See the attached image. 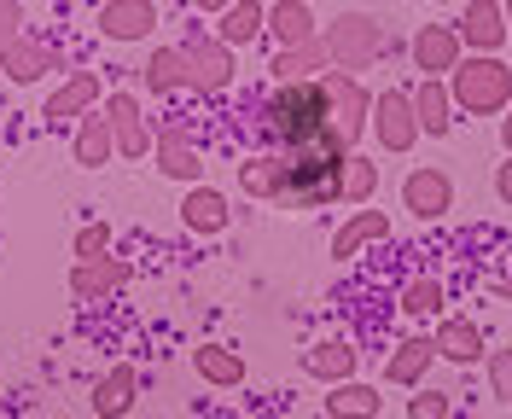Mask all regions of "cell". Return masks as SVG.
<instances>
[{
    "label": "cell",
    "mask_w": 512,
    "mask_h": 419,
    "mask_svg": "<svg viewBox=\"0 0 512 419\" xmlns=\"http://www.w3.org/2000/svg\"><path fill=\"white\" fill-rule=\"evenodd\" d=\"M443 82L454 111H466V117H501L512 105V65L501 53H466Z\"/></svg>",
    "instance_id": "obj_1"
},
{
    "label": "cell",
    "mask_w": 512,
    "mask_h": 419,
    "mask_svg": "<svg viewBox=\"0 0 512 419\" xmlns=\"http://www.w3.org/2000/svg\"><path fill=\"white\" fill-rule=\"evenodd\" d=\"M320 41H326V53H332V70H373L384 53V24L373 18V12H338L326 30H320Z\"/></svg>",
    "instance_id": "obj_2"
},
{
    "label": "cell",
    "mask_w": 512,
    "mask_h": 419,
    "mask_svg": "<svg viewBox=\"0 0 512 419\" xmlns=\"http://www.w3.org/2000/svg\"><path fill=\"white\" fill-rule=\"evenodd\" d=\"M367 134H379V152H390V158L414 152L419 146L414 94H408V88H384V94L373 99V123H367Z\"/></svg>",
    "instance_id": "obj_3"
},
{
    "label": "cell",
    "mask_w": 512,
    "mask_h": 419,
    "mask_svg": "<svg viewBox=\"0 0 512 419\" xmlns=\"http://www.w3.org/2000/svg\"><path fill=\"white\" fill-rule=\"evenodd\" d=\"M320 88H326V99H332V123H338V134H344L350 146H361V140H367V123H373V94L355 82L350 70H326Z\"/></svg>",
    "instance_id": "obj_4"
},
{
    "label": "cell",
    "mask_w": 512,
    "mask_h": 419,
    "mask_svg": "<svg viewBox=\"0 0 512 419\" xmlns=\"http://www.w3.org/2000/svg\"><path fill=\"white\" fill-rule=\"evenodd\" d=\"M402 210L414 216V222H443L448 210H454V181H448V169L437 163H419L402 175Z\"/></svg>",
    "instance_id": "obj_5"
},
{
    "label": "cell",
    "mask_w": 512,
    "mask_h": 419,
    "mask_svg": "<svg viewBox=\"0 0 512 419\" xmlns=\"http://www.w3.org/2000/svg\"><path fill=\"white\" fill-rule=\"evenodd\" d=\"M152 163H158L169 181H181V187H198L204 181V152H198V140L181 123H163L152 134Z\"/></svg>",
    "instance_id": "obj_6"
},
{
    "label": "cell",
    "mask_w": 512,
    "mask_h": 419,
    "mask_svg": "<svg viewBox=\"0 0 512 419\" xmlns=\"http://www.w3.org/2000/svg\"><path fill=\"white\" fill-rule=\"evenodd\" d=\"M105 117H111V140H117V158H146L152 152V123H146V105H140V94H105V105H99Z\"/></svg>",
    "instance_id": "obj_7"
},
{
    "label": "cell",
    "mask_w": 512,
    "mask_h": 419,
    "mask_svg": "<svg viewBox=\"0 0 512 419\" xmlns=\"http://www.w3.org/2000/svg\"><path fill=\"white\" fill-rule=\"evenodd\" d=\"M187 88L192 94H227L233 88V47H222L216 35L210 41H187Z\"/></svg>",
    "instance_id": "obj_8"
},
{
    "label": "cell",
    "mask_w": 512,
    "mask_h": 419,
    "mask_svg": "<svg viewBox=\"0 0 512 419\" xmlns=\"http://www.w3.org/2000/svg\"><path fill=\"white\" fill-rule=\"evenodd\" d=\"M460 47H472V53H501L512 35H507V12H501V0H466V12H460Z\"/></svg>",
    "instance_id": "obj_9"
},
{
    "label": "cell",
    "mask_w": 512,
    "mask_h": 419,
    "mask_svg": "<svg viewBox=\"0 0 512 419\" xmlns=\"http://www.w3.org/2000/svg\"><path fill=\"white\" fill-rule=\"evenodd\" d=\"M408 53H414L419 76H448V70L466 59V47H460L454 24H419L414 41H408Z\"/></svg>",
    "instance_id": "obj_10"
},
{
    "label": "cell",
    "mask_w": 512,
    "mask_h": 419,
    "mask_svg": "<svg viewBox=\"0 0 512 419\" xmlns=\"http://www.w3.org/2000/svg\"><path fill=\"white\" fill-rule=\"evenodd\" d=\"M431 350H437V361H448V367H478L483 355V332L466 315H437V332H431Z\"/></svg>",
    "instance_id": "obj_11"
},
{
    "label": "cell",
    "mask_w": 512,
    "mask_h": 419,
    "mask_svg": "<svg viewBox=\"0 0 512 419\" xmlns=\"http://www.w3.org/2000/svg\"><path fill=\"white\" fill-rule=\"evenodd\" d=\"M158 30V6L152 0H105L99 6V35L105 41H146V35Z\"/></svg>",
    "instance_id": "obj_12"
},
{
    "label": "cell",
    "mask_w": 512,
    "mask_h": 419,
    "mask_svg": "<svg viewBox=\"0 0 512 419\" xmlns=\"http://www.w3.org/2000/svg\"><path fill=\"white\" fill-rule=\"evenodd\" d=\"M123 286H128V262H117L111 251L70 268V297L76 303H99V297H111V291H123Z\"/></svg>",
    "instance_id": "obj_13"
},
{
    "label": "cell",
    "mask_w": 512,
    "mask_h": 419,
    "mask_svg": "<svg viewBox=\"0 0 512 419\" xmlns=\"http://www.w3.org/2000/svg\"><path fill=\"white\" fill-rule=\"evenodd\" d=\"M0 70L18 82V88H30V82H41L47 70H59V47H47V41H6L0 47Z\"/></svg>",
    "instance_id": "obj_14"
},
{
    "label": "cell",
    "mask_w": 512,
    "mask_h": 419,
    "mask_svg": "<svg viewBox=\"0 0 512 419\" xmlns=\"http://www.w3.org/2000/svg\"><path fill=\"white\" fill-rule=\"evenodd\" d=\"M332 70V53H326V41H303V47H274V65H268V76L274 82H320Z\"/></svg>",
    "instance_id": "obj_15"
},
{
    "label": "cell",
    "mask_w": 512,
    "mask_h": 419,
    "mask_svg": "<svg viewBox=\"0 0 512 419\" xmlns=\"http://www.w3.org/2000/svg\"><path fill=\"white\" fill-rule=\"evenodd\" d=\"M239 193L262 204H286V158L280 152H256L239 163Z\"/></svg>",
    "instance_id": "obj_16"
},
{
    "label": "cell",
    "mask_w": 512,
    "mask_h": 419,
    "mask_svg": "<svg viewBox=\"0 0 512 419\" xmlns=\"http://www.w3.org/2000/svg\"><path fill=\"white\" fill-rule=\"evenodd\" d=\"M355 344L350 338H320V344H309L303 350V373L309 379H320V385H344V379H355Z\"/></svg>",
    "instance_id": "obj_17"
},
{
    "label": "cell",
    "mask_w": 512,
    "mask_h": 419,
    "mask_svg": "<svg viewBox=\"0 0 512 419\" xmlns=\"http://www.w3.org/2000/svg\"><path fill=\"white\" fill-rule=\"evenodd\" d=\"M431 361H437V350H431V332H414V338H402L396 350H390V361H384V379L402 390H419L425 385V373H431Z\"/></svg>",
    "instance_id": "obj_18"
},
{
    "label": "cell",
    "mask_w": 512,
    "mask_h": 419,
    "mask_svg": "<svg viewBox=\"0 0 512 419\" xmlns=\"http://www.w3.org/2000/svg\"><path fill=\"white\" fill-rule=\"evenodd\" d=\"M70 158L82 163V169H99V163L117 158V140H111V117H105L99 105L76 117V140H70Z\"/></svg>",
    "instance_id": "obj_19"
},
{
    "label": "cell",
    "mask_w": 512,
    "mask_h": 419,
    "mask_svg": "<svg viewBox=\"0 0 512 419\" xmlns=\"http://www.w3.org/2000/svg\"><path fill=\"white\" fill-rule=\"evenodd\" d=\"M262 35H268L274 47H303V41H315V35H320V24H315V12H309L303 0H274Z\"/></svg>",
    "instance_id": "obj_20"
},
{
    "label": "cell",
    "mask_w": 512,
    "mask_h": 419,
    "mask_svg": "<svg viewBox=\"0 0 512 419\" xmlns=\"http://www.w3.org/2000/svg\"><path fill=\"white\" fill-rule=\"evenodd\" d=\"M99 105V76L94 70H70L59 88L47 94V105H41V117H53V123H64V117H82V111H94Z\"/></svg>",
    "instance_id": "obj_21"
},
{
    "label": "cell",
    "mask_w": 512,
    "mask_h": 419,
    "mask_svg": "<svg viewBox=\"0 0 512 419\" xmlns=\"http://www.w3.org/2000/svg\"><path fill=\"white\" fill-rule=\"evenodd\" d=\"M181 222L192 227V233H227L233 227V204H227V193H216V187H187V198H181Z\"/></svg>",
    "instance_id": "obj_22"
},
{
    "label": "cell",
    "mask_w": 512,
    "mask_h": 419,
    "mask_svg": "<svg viewBox=\"0 0 512 419\" xmlns=\"http://www.w3.org/2000/svg\"><path fill=\"white\" fill-rule=\"evenodd\" d=\"M384 233H390V216H384V210H367V204H361V210H355L350 222H344L338 233H332V262L361 257L367 245H379Z\"/></svg>",
    "instance_id": "obj_23"
},
{
    "label": "cell",
    "mask_w": 512,
    "mask_h": 419,
    "mask_svg": "<svg viewBox=\"0 0 512 419\" xmlns=\"http://www.w3.org/2000/svg\"><path fill=\"white\" fill-rule=\"evenodd\" d=\"M262 24H268V6L262 0H233L227 12H216V41L239 53V47L262 41Z\"/></svg>",
    "instance_id": "obj_24"
},
{
    "label": "cell",
    "mask_w": 512,
    "mask_h": 419,
    "mask_svg": "<svg viewBox=\"0 0 512 419\" xmlns=\"http://www.w3.org/2000/svg\"><path fill=\"white\" fill-rule=\"evenodd\" d=\"M414 117H419V134H448L454 129V99H448V82L443 76H419L414 88Z\"/></svg>",
    "instance_id": "obj_25"
},
{
    "label": "cell",
    "mask_w": 512,
    "mask_h": 419,
    "mask_svg": "<svg viewBox=\"0 0 512 419\" xmlns=\"http://www.w3.org/2000/svg\"><path fill=\"white\" fill-rule=\"evenodd\" d=\"M192 373L216 390H239L245 385V355L227 350V344H198V350H192Z\"/></svg>",
    "instance_id": "obj_26"
},
{
    "label": "cell",
    "mask_w": 512,
    "mask_h": 419,
    "mask_svg": "<svg viewBox=\"0 0 512 419\" xmlns=\"http://www.w3.org/2000/svg\"><path fill=\"white\" fill-rule=\"evenodd\" d=\"M379 408H384L379 385H361V379L326 385V419H379Z\"/></svg>",
    "instance_id": "obj_27"
},
{
    "label": "cell",
    "mask_w": 512,
    "mask_h": 419,
    "mask_svg": "<svg viewBox=\"0 0 512 419\" xmlns=\"http://www.w3.org/2000/svg\"><path fill=\"white\" fill-rule=\"evenodd\" d=\"M134 396H140V373H134V367H111V373L94 385V414L99 419H123L128 408H134Z\"/></svg>",
    "instance_id": "obj_28"
},
{
    "label": "cell",
    "mask_w": 512,
    "mask_h": 419,
    "mask_svg": "<svg viewBox=\"0 0 512 419\" xmlns=\"http://www.w3.org/2000/svg\"><path fill=\"white\" fill-rule=\"evenodd\" d=\"M443 303H448L443 280H437V274H414V280L402 286V303H396V309H402L414 326H425V321H437V315H443Z\"/></svg>",
    "instance_id": "obj_29"
},
{
    "label": "cell",
    "mask_w": 512,
    "mask_h": 419,
    "mask_svg": "<svg viewBox=\"0 0 512 419\" xmlns=\"http://www.w3.org/2000/svg\"><path fill=\"white\" fill-rule=\"evenodd\" d=\"M373 198H379V158L350 152L338 169V204H373Z\"/></svg>",
    "instance_id": "obj_30"
},
{
    "label": "cell",
    "mask_w": 512,
    "mask_h": 419,
    "mask_svg": "<svg viewBox=\"0 0 512 419\" xmlns=\"http://www.w3.org/2000/svg\"><path fill=\"white\" fill-rule=\"evenodd\" d=\"M146 88H152V94H181V88H187V53H181V47H152V59H146Z\"/></svg>",
    "instance_id": "obj_31"
},
{
    "label": "cell",
    "mask_w": 512,
    "mask_h": 419,
    "mask_svg": "<svg viewBox=\"0 0 512 419\" xmlns=\"http://www.w3.org/2000/svg\"><path fill=\"white\" fill-rule=\"evenodd\" d=\"M408 419H454V408H448L443 390L419 385V396H408Z\"/></svg>",
    "instance_id": "obj_32"
},
{
    "label": "cell",
    "mask_w": 512,
    "mask_h": 419,
    "mask_svg": "<svg viewBox=\"0 0 512 419\" xmlns=\"http://www.w3.org/2000/svg\"><path fill=\"white\" fill-rule=\"evenodd\" d=\"M105 251H111V227L105 222H88L76 233V262H94V257H105Z\"/></svg>",
    "instance_id": "obj_33"
},
{
    "label": "cell",
    "mask_w": 512,
    "mask_h": 419,
    "mask_svg": "<svg viewBox=\"0 0 512 419\" xmlns=\"http://www.w3.org/2000/svg\"><path fill=\"white\" fill-rule=\"evenodd\" d=\"M483 361H489V390L512 408V350H495V355H483Z\"/></svg>",
    "instance_id": "obj_34"
},
{
    "label": "cell",
    "mask_w": 512,
    "mask_h": 419,
    "mask_svg": "<svg viewBox=\"0 0 512 419\" xmlns=\"http://www.w3.org/2000/svg\"><path fill=\"white\" fill-rule=\"evenodd\" d=\"M18 30H24V6L18 0H0V47L18 41Z\"/></svg>",
    "instance_id": "obj_35"
},
{
    "label": "cell",
    "mask_w": 512,
    "mask_h": 419,
    "mask_svg": "<svg viewBox=\"0 0 512 419\" xmlns=\"http://www.w3.org/2000/svg\"><path fill=\"white\" fill-rule=\"evenodd\" d=\"M495 198L512 204V152H507V163H495Z\"/></svg>",
    "instance_id": "obj_36"
},
{
    "label": "cell",
    "mask_w": 512,
    "mask_h": 419,
    "mask_svg": "<svg viewBox=\"0 0 512 419\" xmlns=\"http://www.w3.org/2000/svg\"><path fill=\"white\" fill-rule=\"evenodd\" d=\"M227 6H233V0H192V12H210V18H216V12H227Z\"/></svg>",
    "instance_id": "obj_37"
},
{
    "label": "cell",
    "mask_w": 512,
    "mask_h": 419,
    "mask_svg": "<svg viewBox=\"0 0 512 419\" xmlns=\"http://www.w3.org/2000/svg\"><path fill=\"white\" fill-rule=\"evenodd\" d=\"M501 152H512V105L501 111Z\"/></svg>",
    "instance_id": "obj_38"
},
{
    "label": "cell",
    "mask_w": 512,
    "mask_h": 419,
    "mask_svg": "<svg viewBox=\"0 0 512 419\" xmlns=\"http://www.w3.org/2000/svg\"><path fill=\"white\" fill-rule=\"evenodd\" d=\"M495 297H501V303H512V280H501V286H495Z\"/></svg>",
    "instance_id": "obj_39"
},
{
    "label": "cell",
    "mask_w": 512,
    "mask_h": 419,
    "mask_svg": "<svg viewBox=\"0 0 512 419\" xmlns=\"http://www.w3.org/2000/svg\"><path fill=\"white\" fill-rule=\"evenodd\" d=\"M501 12H507V35H512V0H501Z\"/></svg>",
    "instance_id": "obj_40"
},
{
    "label": "cell",
    "mask_w": 512,
    "mask_h": 419,
    "mask_svg": "<svg viewBox=\"0 0 512 419\" xmlns=\"http://www.w3.org/2000/svg\"><path fill=\"white\" fill-rule=\"evenodd\" d=\"M431 6H454V0H431Z\"/></svg>",
    "instance_id": "obj_41"
}]
</instances>
